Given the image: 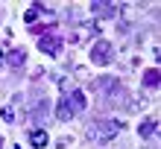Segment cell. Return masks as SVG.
<instances>
[{
  "instance_id": "1",
  "label": "cell",
  "mask_w": 161,
  "mask_h": 149,
  "mask_svg": "<svg viewBox=\"0 0 161 149\" xmlns=\"http://www.w3.org/2000/svg\"><path fill=\"white\" fill-rule=\"evenodd\" d=\"M117 129H120L117 120H97V123L88 126V137L91 141H111Z\"/></svg>"
},
{
  "instance_id": "2",
  "label": "cell",
  "mask_w": 161,
  "mask_h": 149,
  "mask_svg": "<svg viewBox=\"0 0 161 149\" xmlns=\"http://www.w3.org/2000/svg\"><path fill=\"white\" fill-rule=\"evenodd\" d=\"M111 41H106V38H100L97 44H94V50H91V61H97V64H108L111 61Z\"/></svg>"
},
{
  "instance_id": "3",
  "label": "cell",
  "mask_w": 161,
  "mask_h": 149,
  "mask_svg": "<svg viewBox=\"0 0 161 149\" xmlns=\"http://www.w3.org/2000/svg\"><path fill=\"white\" fill-rule=\"evenodd\" d=\"M62 99H64V105H68V111H70V114H79V111H85V94H82L79 88H73V94L68 91V94H64Z\"/></svg>"
},
{
  "instance_id": "4",
  "label": "cell",
  "mask_w": 161,
  "mask_h": 149,
  "mask_svg": "<svg viewBox=\"0 0 161 149\" xmlns=\"http://www.w3.org/2000/svg\"><path fill=\"white\" fill-rule=\"evenodd\" d=\"M38 47H41L44 53H50V56H56V53L62 50V41L56 38V35H44V38L38 41Z\"/></svg>"
},
{
  "instance_id": "5",
  "label": "cell",
  "mask_w": 161,
  "mask_h": 149,
  "mask_svg": "<svg viewBox=\"0 0 161 149\" xmlns=\"http://www.w3.org/2000/svg\"><path fill=\"white\" fill-rule=\"evenodd\" d=\"M6 61H9V67H21V64L26 61V50L24 47H18V50H12L6 56Z\"/></svg>"
},
{
  "instance_id": "6",
  "label": "cell",
  "mask_w": 161,
  "mask_h": 149,
  "mask_svg": "<svg viewBox=\"0 0 161 149\" xmlns=\"http://www.w3.org/2000/svg\"><path fill=\"white\" fill-rule=\"evenodd\" d=\"M30 143H32L35 149H44V146H47V132H41V129H35V132L30 135Z\"/></svg>"
},
{
  "instance_id": "7",
  "label": "cell",
  "mask_w": 161,
  "mask_h": 149,
  "mask_svg": "<svg viewBox=\"0 0 161 149\" xmlns=\"http://www.w3.org/2000/svg\"><path fill=\"white\" fill-rule=\"evenodd\" d=\"M94 12H100V15H114L117 12V3H91Z\"/></svg>"
},
{
  "instance_id": "8",
  "label": "cell",
  "mask_w": 161,
  "mask_h": 149,
  "mask_svg": "<svg viewBox=\"0 0 161 149\" xmlns=\"http://www.w3.org/2000/svg\"><path fill=\"white\" fill-rule=\"evenodd\" d=\"M153 132H155V120H144V123L138 126V135H141V137H149Z\"/></svg>"
},
{
  "instance_id": "9",
  "label": "cell",
  "mask_w": 161,
  "mask_h": 149,
  "mask_svg": "<svg viewBox=\"0 0 161 149\" xmlns=\"http://www.w3.org/2000/svg\"><path fill=\"white\" fill-rule=\"evenodd\" d=\"M144 85H147V88H158V70H155V67L144 73Z\"/></svg>"
},
{
  "instance_id": "10",
  "label": "cell",
  "mask_w": 161,
  "mask_h": 149,
  "mask_svg": "<svg viewBox=\"0 0 161 149\" xmlns=\"http://www.w3.org/2000/svg\"><path fill=\"white\" fill-rule=\"evenodd\" d=\"M38 12H41V6H32V9H30V12H26V15H24V21H26V24H32V21H35V18H38Z\"/></svg>"
},
{
  "instance_id": "11",
  "label": "cell",
  "mask_w": 161,
  "mask_h": 149,
  "mask_svg": "<svg viewBox=\"0 0 161 149\" xmlns=\"http://www.w3.org/2000/svg\"><path fill=\"white\" fill-rule=\"evenodd\" d=\"M0 117H3L6 123H12V120H15V111L12 108H3V111H0Z\"/></svg>"
}]
</instances>
